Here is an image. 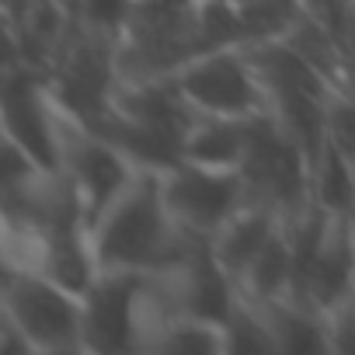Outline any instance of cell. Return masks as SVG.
Returning <instances> with one entry per match:
<instances>
[{"mask_svg":"<svg viewBox=\"0 0 355 355\" xmlns=\"http://www.w3.org/2000/svg\"><path fill=\"white\" fill-rule=\"evenodd\" d=\"M209 237L174 223L160 171L139 167L132 182L119 192V199L98 216L87 230V244L101 272H164L182 268Z\"/></svg>","mask_w":355,"mask_h":355,"instance_id":"obj_1","label":"cell"},{"mask_svg":"<svg viewBox=\"0 0 355 355\" xmlns=\"http://www.w3.org/2000/svg\"><path fill=\"white\" fill-rule=\"evenodd\" d=\"M199 53L196 0H139L115 35V73L119 84L164 80Z\"/></svg>","mask_w":355,"mask_h":355,"instance_id":"obj_2","label":"cell"},{"mask_svg":"<svg viewBox=\"0 0 355 355\" xmlns=\"http://www.w3.org/2000/svg\"><path fill=\"white\" fill-rule=\"evenodd\" d=\"M0 313L18 324L35 355L84 352V296L56 279L4 265L0 275Z\"/></svg>","mask_w":355,"mask_h":355,"instance_id":"obj_3","label":"cell"},{"mask_svg":"<svg viewBox=\"0 0 355 355\" xmlns=\"http://www.w3.org/2000/svg\"><path fill=\"white\" fill-rule=\"evenodd\" d=\"M174 84L199 115L254 119V115L272 112L268 87L244 46L206 49L192 56L174 73Z\"/></svg>","mask_w":355,"mask_h":355,"instance_id":"obj_4","label":"cell"},{"mask_svg":"<svg viewBox=\"0 0 355 355\" xmlns=\"http://www.w3.org/2000/svg\"><path fill=\"white\" fill-rule=\"evenodd\" d=\"M56 108H60V139H63V164H60V171L73 182L77 199H80L84 230H91L98 223V216L132 182V174L139 167L115 143H108L101 132H94L87 122H80L60 98H56Z\"/></svg>","mask_w":355,"mask_h":355,"instance_id":"obj_5","label":"cell"},{"mask_svg":"<svg viewBox=\"0 0 355 355\" xmlns=\"http://www.w3.org/2000/svg\"><path fill=\"white\" fill-rule=\"evenodd\" d=\"M160 185L174 223L202 237H213L248 202L244 171H216L178 160L160 171Z\"/></svg>","mask_w":355,"mask_h":355,"instance_id":"obj_6","label":"cell"},{"mask_svg":"<svg viewBox=\"0 0 355 355\" xmlns=\"http://www.w3.org/2000/svg\"><path fill=\"white\" fill-rule=\"evenodd\" d=\"M143 272H101L84 293V352H136Z\"/></svg>","mask_w":355,"mask_h":355,"instance_id":"obj_7","label":"cell"},{"mask_svg":"<svg viewBox=\"0 0 355 355\" xmlns=\"http://www.w3.org/2000/svg\"><path fill=\"white\" fill-rule=\"evenodd\" d=\"M282 213L275 202L268 199H254L248 196V202L209 237L213 258L220 261V268L234 279V286H241V279L248 275L251 261L258 258V251L268 244V237L282 227Z\"/></svg>","mask_w":355,"mask_h":355,"instance_id":"obj_8","label":"cell"},{"mask_svg":"<svg viewBox=\"0 0 355 355\" xmlns=\"http://www.w3.org/2000/svg\"><path fill=\"white\" fill-rule=\"evenodd\" d=\"M352 293H355V227L348 223V216H331L310 272L306 303L327 313L338 303L352 300Z\"/></svg>","mask_w":355,"mask_h":355,"instance_id":"obj_9","label":"cell"},{"mask_svg":"<svg viewBox=\"0 0 355 355\" xmlns=\"http://www.w3.org/2000/svg\"><path fill=\"white\" fill-rule=\"evenodd\" d=\"M254 119H227V115H199L185 129L182 160L216 171H244L251 150Z\"/></svg>","mask_w":355,"mask_h":355,"instance_id":"obj_10","label":"cell"},{"mask_svg":"<svg viewBox=\"0 0 355 355\" xmlns=\"http://www.w3.org/2000/svg\"><path fill=\"white\" fill-rule=\"evenodd\" d=\"M237 293L244 300H254V303H268V300H279V296L293 293V237H289V223H282L268 237V244L258 251V258L251 261L248 275L241 279Z\"/></svg>","mask_w":355,"mask_h":355,"instance_id":"obj_11","label":"cell"},{"mask_svg":"<svg viewBox=\"0 0 355 355\" xmlns=\"http://www.w3.org/2000/svg\"><path fill=\"white\" fill-rule=\"evenodd\" d=\"M282 42H289L334 91L338 87H348L352 84V70H348V49H345V42L338 39V35H331L324 25H317L310 15H303L293 28H289V35L282 39Z\"/></svg>","mask_w":355,"mask_h":355,"instance_id":"obj_12","label":"cell"},{"mask_svg":"<svg viewBox=\"0 0 355 355\" xmlns=\"http://www.w3.org/2000/svg\"><path fill=\"white\" fill-rule=\"evenodd\" d=\"M313 202L334 216H348L355 202V160L345 157L331 139L313 164Z\"/></svg>","mask_w":355,"mask_h":355,"instance_id":"obj_13","label":"cell"},{"mask_svg":"<svg viewBox=\"0 0 355 355\" xmlns=\"http://www.w3.org/2000/svg\"><path fill=\"white\" fill-rule=\"evenodd\" d=\"M237 8L244 25V46L279 42L306 15L303 0H237Z\"/></svg>","mask_w":355,"mask_h":355,"instance_id":"obj_14","label":"cell"},{"mask_svg":"<svg viewBox=\"0 0 355 355\" xmlns=\"http://www.w3.org/2000/svg\"><path fill=\"white\" fill-rule=\"evenodd\" d=\"M196 35L206 49L244 46V25L237 0H196Z\"/></svg>","mask_w":355,"mask_h":355,"instance_id":"obj_15","label":"cell"},{"mask_svg":"<svg viewBox=\"0 0 355 355\" xmlns=\"http://www.w3.org/2000/svg\"><path fill=\"white\" fill-rule=\"evenodd\" d=\"M157 352H227V324L182 313L160 334Z\"/></svg>","mask_w":355,"mask_h":355,"instance_id":"obj_16","label":"cell"},{"mask_svg":"<svg viewBox=\"0 0 355 355\" xmlns=\"http://www.w3.org/2000/svg\"><path fill=\"white\" fill-rule=\"evenodd\" d=\"M327 139L355 160V84L338 87L327 101Z\"/></svg>","mask_w":355,"mask_h":355,"instance_id":"obj_17","label":"cell"},{"mask_svg":"<svg viewBox=\"0 0 355 355\" xmlns=\"http://www.w3.org/2000/svg\"><path fill=\"white\" fill-rule=\"evenodd\" d=\"M70 4L80 25L105 35H119L136 8V0H70Z\"/></svg>","mask_w":355,"mask_h":355,"instance_id":"obj_18","label":"cell"},{"mask_svg":"<svg viewBox=\"0 0 355 355\" xmlns=\"http://www.w3.org/2000/svg\"><path fill=\"white\" fill-rule=\"evenodd\" d=\"M303 8L331 35H338L341 42L348 39V25H352V15H355V0H303Z\"/></svg>","mask_w":355,"mask_h":355,"instance_id":"obj_19","label":"cell"},{"mask_svg":"<svg viewBox=\"0 0 355 355\" xmlns=\"http://www.w3.org/2000/svg\"><path fill=\"white\" fill-rule=\"evenodd\" d=\"M331 352H355V296L324 313Z\"/></svg>","mask_w":355,"mask_h":355,"instance_id":"obj_20","label":"cell"},{"mask_svg":"<svg viewBox=\"0 0 355 355\" xmlns=\"http://www.w3.org/2000/svg\"><path fill=\"white\" fill-rule=\"evenodd\" d=\"M0 355H35V348L28 345V338L4 313H0Z\"/></svg>","mask_w":355,"mask_h":355,"instance_id":"obj_21","label":"cell"},{"mask_svg":"<svg viewBox=\"0 0 355 355\" xmlns=\"http://www.w3.org/2000/svg\"><path fill=\"white\" fill-rule=\"evenodd\" d=\"M348 223L355 227V202H352V213H348Z\"/></svg>","mask_w":355,"mask_h":355,"instance_id":"obj_22","label":"cell"},{"mask_svg":"<svg viewBox=\"0 0 355 355\" xmlns=\"http://www.w3.org/2000/svg\"><path fill=\"white\" fill-rule=\"evenodd\" d=\"M136 4H139V0H136Z\"/></svg>","mask_w":355,"mask_h":355,"instance_id":"obj_23","label":"cell"},{"mask_svg":"<svg viewBox=\"0 0 355 355\" xmlns=\"http://www.w3.org/2000/svg\"><path fill=\"white\" fill-rule=\"evenodd\" d=\"M352 296H355V293H352Z\"/></svg>","mask_w":355,"mask_h":355,"instance_id":"obj_24","label":"cell"}]
</instances>
